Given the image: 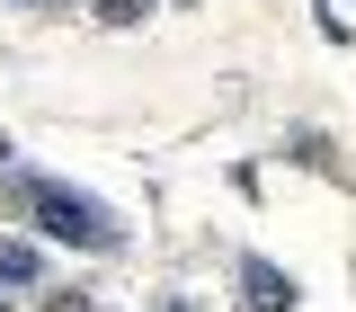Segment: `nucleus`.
Instances as JSON below:
<instances>
[{
  "mask_svg": "<svg viewBox=\"0 0 356 312\" xmlns=\"http://www.w3.org/2000/svg\"><path fill=\"white\" fill-rule=\"evenodd\" d=\"M241 304L250 312H294V276L267 259H241Z\"/></svg>",
  "mask_w": 356,
  "mask_h": 312,
  "instance_id": "2",
  "label": "nucleus"
},
{
  "mask_svg": "<svg viewBox=\"0 0 356 312\" xmlns=\"http://www.w3.org/2000/svg\"><path fill=\"white\" fill-rule=\"evenodd\" d=\"M0 152H9V143H0Z\"/></svg>",
  "mask_w": 356,
  "mask_h": 312,
  "instance_id": "6",
  "label": "nucleus"
},
{
  "mask_svg": "<svg viewBox=\"0 0 356 312\" xmlns=\"http://www.w3.org/2000/svg\"><path fill=\"white\" fill-rule=\"evenodd\" d=\"M143 9H152V0H98V18H107V27H134Z\"/></svg>",
  "mask_w": 356,
  "mask_h": 312,
  "instance_id": "4",
  "label": "nucleus"
},
{
  "mask_svg": "<svg viewBox=\"0 0 356 312\" xmlns=\"http://www.w3.org/2000/svg\"><path fill=\"white\" fill-rule=\"evenodd\" d=\"M36 276H44V259H36V250L0 241V286H36Z\"/></svg>",
  "mask_w": 356,
  "mask_h": 312,
  "instance_id": "3",
  "label": "nucleus"
},
{
  "mask_svg": "<svg viewBox=\"0 0 356 312\" xmlns=\"http://www.w3.org/2000/svg\"><path fill=\"white\" fill-rule=\"evenodd\" d=\"M44 312H98V304H89V295H54Z\"/></svg>",
  "mask_w": 356,
  "mask_h": 312,
  "instance_id": "5",
  "label": "nucleus"
},
{
  "mask_svg": "<svg viewBox=\"0 0 356 312\" xmlns=\"http://www.w3.org/2000/svg\"><path fill=\"white\" fill-rule=\"evenodd\" d=\"M18 205L36 214L44 241H72V250H125V223L107 214L98 196L63 187V178H18Z\"/></svg>",
  "mask_w": 356,
  "mask_h": 312,
  "instance_id": "1",
  "label": "nucleus"
}]
</instances>
